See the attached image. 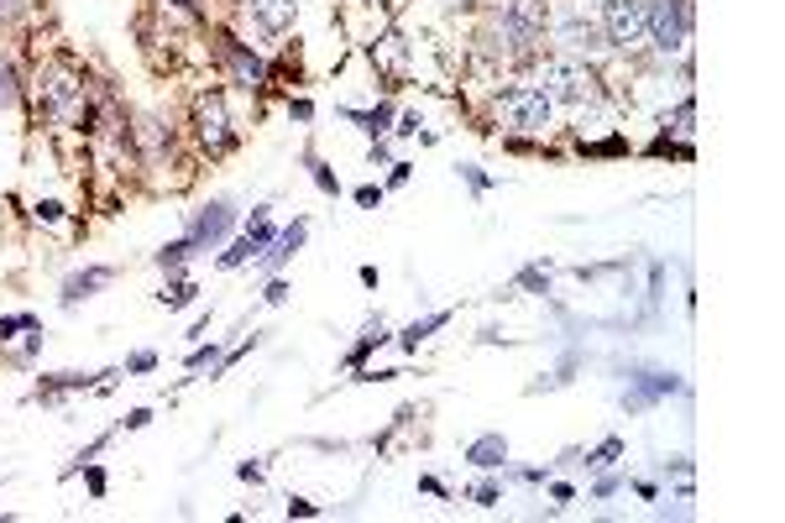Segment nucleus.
Returning <instances> with one entry per match:
<instances>
[{
    "mask_svg": "<svg viewBox=\"0 0 785 523\" xmlns=\"http://www.w3.org/2000/svg\"><path fill=\"white\" fill-rule=\"evenodd\" d=\"M498 456H503V440H477L471 445V461L477 466H498Z\"/></svg>",
    "mask_w": 785,
    "mask_h": 523,
    "instance_id": "obj_12",
    "label": "nucleus"
},
{
    "mask_svg": "<svg viewBox=\"0 0 785 523\" xmlns=\"http://www.w3.org/2000/svg\"><path fill=\"white\" fill-rule=\"evenodd\" d=\"M603 42L607 47H639L645 42V0H607Z\"/></svg>",
    "mask_w": 785,
    "mask_h": 523,
    "instance_id": "obj_1",
    "label": "nucleus"
},
{
    "mask_svg": "<svg viewBox=\"0 0 785 523\" xmlns=\"http://www.w3.org/2000/svg\"><path fill=\"white\" fill-rule=\"evenodd\" d=\"M603 32L592 26V21H582V17H571V21H561V42L571 47V53H582V47H603Z\"/></svg>",
    "mask_w": 785,
    "mask_h": 523,
    "instance_id": "obj_8",
    "label": "nucleus"
},
{
    "mask_svg": "<svg viewBox=\"0 0 785 523\" xmlns=\"http://www.w3.org/2000/svg\"><path fill=\"white\" fill-rule=\"evenodd\" d=\"M17 100V74H11V63H0V105Z\"/></svg>",
    "mask_w": 785,
    "mask_h": 523,
    "instance_id": "obj_13",
    "label": "nucleus"
},
{
    "mask_svg": "<svg viewBox=\"0 0 785 523\" xmlns=\"http://www.w3.org/2000/svg\"><path fill=\"white\" fill-rule=\"evenodd\" d=\"M294 11H299V0H257V17L267 21V26H288Z\"/></svg>",
    "mask_w": 785,
    "mask_h": 523,
    "instance_id": "obj_10",
    "label": "nucleus"
},
{
    "mask_svg": "<svg viewBox=\"0 0 785 523\" xmlns=\"http://www.w3.org/2000/svg\"><path fill=\"white\" fill-rule=\"evenodd\" d=\"M299 242H304V225H294V231H283V236H278V246L267 252V267H278V262H288V252H294Z\"/></svg>",
    "mask_w": 785,
    "mask_h": 523,
    "instance_id": "obj_11",
    "label": "nucleus"
},
{
    "mask_svg": "<svg viewBox=\"0 0 785 523\" xmlns=\"http://www.w3.org/2000/svg\"><path fill=\"white\" fill-rule=\"evenodd\" d=\"M225 231H231V210L225 204H210L200 221H194V236H189V246H204V242H221Z\"/></svg>",
    "mask_w": 785,
    "mask_h": 523,
    "instance_id": "obj_7",
    "label": "nucleus"
},
{
    "mask_svg": "<svg viewBox=\"0 0 785 523\" xmlns=\"http://www.w3.org/2000/svg\"><path fill=\"white\" fill-rule=\"evenodd\" d=\"M105 278H110L105 267H95V273H79V278H68V282H63V303H79V299H89V293H95V288H100Z\"/></svg>",
    "mask_w": 785,
    "mask_h": 523,
    "instance_id": "obj_9",
    "label": "nucleus"
},
{
    "mask_svg": "<svg viewBox=\"0 0 785 523\" xmlns=\"http://www.w3.org/2000/svg\"><path fill=\"white\" fill-rule=\"evenodd\" d=\"M200 137L210 152H225L231 147V126H225V105L210 95V100H200Z\"/></svg>",
    "mask_w": 785,
    "mask_h": 523,
    "instance_id": "obj_5",
    "label": "nucleus"
},
{
    "mask_svg": "<svg viewBox=\"0 0 785 523\" xmlns=\"http://www.w3.org/2000/svg\"><path fill=\"white\" fill-rule=\"evenodd\" d=\"M42 95H47V110H53L59 121H68V116L79 110V100H84V89L74 79H47V89H42Z\"/></svg>",
    "mask_w": 785,
    "mask_h": 523,
    "instance_id": "obj_6",
    "label": "nucleus"
},
{
    "mask_svg": "<svg viewBox=\"0 0 785 523\" xmlns=\"http://www.w3.org/2000/svg\"><path fill=\"white\" fill-rule=\"evenodd\" d=\"M179 6H183V11H194V6H200V0H179Z\"/></svg>",
    "mask_w": 785,
    "mask_h": 523,
    "instance_id": "obj_14",
    "label": "nucleus"
},
{
    "mask_svg": "<svg viewBox=\"0 0 785 523\" xmlns=\"http://www.w3.org/2000/svg\"><path fill=\"white\" fill-rule=\"evenodd\" d=\"M498 116L513 131H544L550 126V95L544 89H508L503 100H498Z\"/></svg>",
    "mask_w": 785,
    "mask_h": 523,
    "instance_id": "obj_3",
    "label": "nucleus"
},
{
    "mask_svg": "<svg viewBox=\"0 0 785 523\" xmlns=\"http://www.w3.org/2000/svg\"><path fill=\"white\" fill-rule=\"evenodd\" d=\"M540 84L550 100H571V105H582L597 95V79H592V68H582V63H544Z\"/></svg>",
    "mask_w": 785,
    "mask_h": 523,
    "instance_id": "obj_2",
    "label": "nucleus"
},
{
    "mask_svg": "<svg viewBox=\"0 0 785 523\" xmlns=\"http://www.w3.org/2000/svg\"><path fill=\"white\" fill-rule=\"evenodd\" d=\"M450 6H471V0H450Z\"/></svg>",
    "mask_w": 785,
    "mask_h": 523,
    "instance_id": "obj_15",
    "label": "nucleus"
},
{
    "mask_svg": "<svg viewBox=\"0 0 785 523\" xmlns=\"http://www.w3.org/2000/svg\"><path fill=\"white\" fill-rule=\"evenodd\" d=\"M645 32L655 38V47H681L686 38V0H645Z\"/></svg>",
    "mask_w": 785,
    "mask_h": 523,
    "instance_id": "obj_4",
    "label": "nucleus"
}]
</instances>
